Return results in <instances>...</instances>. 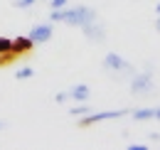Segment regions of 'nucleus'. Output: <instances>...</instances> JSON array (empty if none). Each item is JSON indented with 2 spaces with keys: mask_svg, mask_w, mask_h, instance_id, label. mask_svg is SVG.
I'll use <instances>...</instances> for the list:
<instances>
[{
  "mask_svg": "<svg viewBox=\"0 0 160 150\" xmlns=\"http://www.w3.org/2000/svg\"><path fill=\"white\" fill-rule=\"evenodd\" d=\"M49 20L52 22H64L69 27H84L89 22L96 20V10L94 8H86V5H77V8H57L49 12Z\"/></svg>",
  "mask_w": 160,
  "mask_h": 150,
  "instance_id": "1",
  "label": "nucleus"
},
{
  "mask_svg": "<svg viewBox=\"0 0 160 150\" xmlns=\"http://www.w3.org/2000/svg\"><path fill=\"white\" fill-rule=\"evenodd\" d=\"M128 111H101V113H86V116H79V126L81 128H89L94 123H101V121H113V118H123Z\"/></svg>",
  "mask_w": 160,
  "mask_h": 150,
  "instance_id": "2",
  "label": "nucleus"
},
{
  "mask_svg": "<svg viewBox=\"0 0 160 150\" xmlns=\"http://www.w3.org/2000/svg\"><path fill=\"white\" fill-rule=\"evenodd\" d=\"M131 91L133 94H150L153 91V72H138L131 79Z\"/></svg>",
  "mask_w": 160,
  "mask_h": 150,
  "instance_id": "3",
  "label": "nucleus"
},
{
  "mask_svg": "<svg viewBox=\"0 0 160 150\" xmlns=\"http://www.w3.org/2000/svg\"><path fill=\"white\" fill-rule=\"evenodd\" d=\"M103 69L106 72H133V67L121 54H116V52H108V54L103 57Z\"/></svg>",
  "mask_w": 160,
  "mask_h": 150,
  "instance_id": "4",
  "label": "nucleus"
},
{
  "mask_svg": "<svg viewBox=\"0 0 160 150\" xmlns=\"http://www.w3.org/2000/svg\"><path fill=\"white\" fill-rule=\"evenodd\" d=\"M54 35V30H52V25L49 22H40V25H35L32 30H30V35L27 37L32 39L35 44H44V42H49Z\"/></svg>",
  "mask_w": 160,
  "mask_h": 150,
  "instance_id": "5",
  "label": "nucleus"
},
{
  "mask_svg": "<svg viewBox=\"0 0 160 150\" xmlns=\"http://www.w3.org/2000/svg\"><path fill=\"white\" fill-rule=\"evenodd\" d=\"M81 32H84V37L91 39V42H103L106 39V32H103V27L96 25V20L94 22H89V25H84L81 27Z\"/></svg>",
  "mask_w": 160,
  "mask_h": 150,
  "instance_id": "6",
  "label": "nucleus"
},
{
  "mask_svg": "<svg viewBox=\"0 0 160 150\" xmlns=\"http://www.w3.org/2000/svg\"><path fill=\"white\" fill-rule=\"evenodd\" d=\"M32 47H35V42H32L30 37H22V35H20V37L12 39V52H15L18 57H20V54H30Z\"/></svg>",
  "mask_w": 160,
  "mask_h": 150,
  "instance_id": "7",
  "label": "nucleus"
},
{
  "mask_svg": "<svg viewBox=\"0 0 160 150\" xmlns=\"http://www.w3.org/2000/svg\"><path fill=\"white\" fill-rule=\"evenodd\" d=\"M89 94H91V91H89V86H86V84H77V86L69 91V98H74V101L84 103V101L89 98Z\"/></svg>",
  "mask_w": 160,
  "mask_h": 150,
  "instance_id": "8",
  "label": "nucleus"
},
{
  "mask_svg": "<svg viewBox=\"0 0 160 150\" xmlns=\"http://www.w3.org/2000/svg\"><path fill=\"white\" fill-rule=\"evenodd\" d=\"M131 116L136 121H150L155 116V108H138V111H131Z\"/></svg>",
  "mask_w": 160,
  "mask_h": 150,
  "instance_id": "9",
  "label": "nucleus"
},
{
  "mask_svg": "<svg viewBox=\"0 0 160 150\" xmlns=\"http://www.w3.org/2000/svg\"><path fill=\"white\" fill-rule=\"evenodd\" d=\"M32 76H35V69H32V67H22V69L15 72V79H18V81H22V79H32Z\"/></svg>",
  "mask_w": 160,
  "mask_h": 150,
  "instance_id": "10",
  "label": "nucleus"
},
{
  "mask_svg": "<svg viewBox=\"0 0 160 150\" xmlns=\"http://www.w3.org/2000/svg\"><path fill=\"white\" fill-rule=\"evenodd\" d=\"M10 49H12V39L0 37V54H5V52H10Z\"/></svg>",
  "mask_w": 160,
  "mask_h": 150,
  "instance_id": "11",
  "label": "nucleus"
},
{
  "mask_svg": "<svg viewBox=\"0 0 160 150\" xmlns=\"http://www.w3.org/2000/svg\"><path fill=\"white\" fill-rule=\"evenodd\" d=\"M91 111V108H89V106H84V103H79V106H74V108H72V116H86V113Z\"/></svg>",
  "mask_w": 160,
  "mask_h": 150,
  "instance_id": "12",
  "label": "nucleus"
},
{
  "mask_svg": "<svg viewBox=\"0 0 160 150\" xmlns=\"http://www.w3.org/2000/svg\"><path fill=\"white\" fill-rule=\"evenodd\" d=\"M35 2H37V0H12V5H15V8H32Z\"/></svg>",
  "mask_w": 160,
  "mask_h": 150,
  "instance_id": "13",
  "label": "nucleus"
},
{
  "mask_svg": "<svg viewBox=\"0 0 160 150\" xmlns=\"http://www.w3.org/2000/svg\"><path fill=\"white\" fill-rule=\"evenodd\" d=\"M54 101H57V103H67V101H69V91H59V94L54 96Z\"/></svg>",
  "mask_w": 160,
  "mask_h": 150,
  "instance_id": "14",
  "label": "nucleus"
},
{
  "mask_svg": "<svg viewBox=\"0 0 160 150\" xmlns=\"http://www.w3.org/2000/svg\"><path fill=\"white\" fill-rule=\"evenodd\" d=\"M67 5V0H49V8L52 10H57V8H64Z\"/></svg>",
  "mask_w": 160,
  "mask_h": 150,
  "instance_id": "15",
  "label": "nucleus"
},
{
  "mask_svg": "<svg viewBox=\"0 0 160 150\" xmlns=\"http://www.w3.org/2000/svg\"><path fill=\"white\" fill-rule=\"evenodd\" d=\"M131 150H145V145H140V143H133V145H131Z\"/></svg>",
  "mask_w": 160,
  "mask_h": 150,
  "instance_id": "16",
  "label": "nucleus"
},
{
  "mask_svg": "<svg viewBox=\"0 0 160 150\" xmlns=\"http://www.w3.org/2000/svg\"><path fill=\"white\" fill-rule=\"evenodd\" d=\"M155 32H160V15H158V20H155Z\"/></svg>",
  "mask_w": 160,
  "mask_h": 150,
  "instance_id": "17",
  "label": "nucleus"
},
{
  "mask_svg": "<svg viewBox=\"0 0 160 150\" xmlns=\"http://www.w3.org/2000/svg\"><path fill=\"white\" fill-rule=\"evenodd\" d=\"M153 118H155V121H160V106L155 108V116H153Z\"/></svg>",
  "mask_w": 160,
  "mask_h": 150,
  "instance_id": "18",
  "label": "nucleus"
},
{
  "mask_svg": "<svg viewBox=\"0 0 160 150\" xmlns=\"http://www.w3.org/2000/svg\"><path fill=\"white\" fill-rule=\"evenodd\" d=\"M155 12H158V15H160V2H158V8H155Z\"/></svg>",
  "mask_w": 160,
  "mask_h": 150,
  "instance_id": "19",
  "label": "nucleus"
},
{
  "mask_svg": "<svg viewBox=\"0 0 160 150\" xmlns=\"http://www.w3.org/2000/svg\"><path fill=\"white\" fill-rule=\"evenodd\" d=\"M2 128H5V123H2V121H0V131H2Z\"/></svg>",
  "mask_w": 160,
  "mask_h": 150,
  "instance_id": "20",
  "label": "nucleus"
}]
</instances>
